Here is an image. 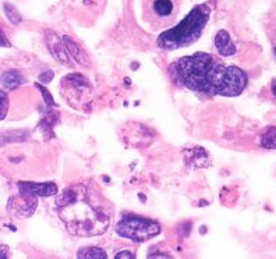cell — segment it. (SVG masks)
<instances>
[{
  "label": "cell",
  "instance_id": "6da1fadb",
  "mask_svg": "<svg viewBox=\"0 0 276 259\" xmlns=\"http://www.w3.org/2000/svg\"><path fill=\"white\" fill-rule=\"evenodd\" d=\"M169 73L177 85L208 96H238L248 82L241 68L220 64L202 52L179 59L170 66Z\"/></svg>",
  "mask_w": 276,
  "mask_h": 259
},
{
  "label": "cell",
  "instance_id": "7a4b0ae2",
  "mask_svg": "<svg viewBox=\"0 0 276 259\" xmlns=\"http://www.w3.org/2000/svg\"><path fill=\"white\" fill-rule=\"evenodd\" d=\"M56 206L59 217L70 234L95 237L106 233L110 226V204L84 184L64 188L57 198Z\"/></svg>",
  "mask_w": 276,
  "mask_h": 259
},
{
  "label": "cell",
  "instance_id": "3957f363",
  "mask_svg": "<svg viewBox=\"0 0 276 259\" xmlns=\"http://www.w3.org/2000/svg\"><path fill=\"white\" fill-rule=\"evenodd\" d=\"M209 14H211V9L208 7V5L195 6L182 20V23H179L168 31L162 32L158 37L157 45L163 50H177L180 48H187L201 37L209 20Z\"/></svg>",
  "mask_w": 276,
  "mask_h": 259
},
{
  "label": "cell",
  "instance_id": "277c9868",
  "mask_svg": "<svg viewBox=\"0 0 276 259\" xmlns=\"http://www.w3.org/2000/svg\"><path fill=\"white\" fill-rule=\"evenodd\" d=\"M114 230L123 238L131 240L134 242H144V241L157 237L161 233V226L159 223L154 222V220L128 216V217L121 219L116 224Z\"/></svg>",
  "mask_w": 276,
  "mask_h": 259
},
{
  "label": "cell",
  "instance_id": "5b68a950",
  "mask_svg": "<svg viewBox=\"0 0 276 259\" xmlns=\"http://www.w3.org/2000/svg\"><path fill=\"white\" fill-rule=\"evenodd\" d=\"M38 206V198L32 197V195H27V194H21L14 195L10 198L9 204H7V210L10 212V215L19 219H25L34 215V212Z\"/></svg>",
  "mask_w": 276,
  "mask_h": 259
},
{
  "label": "cell",
  "instance_id": "8992f818",
  "mask_svg": "<svg viewBox=\"0 0 276 259\" xmlns=\"http://www.w3.org/2000/svg\"><path fill=\"white\" fill-rule=\"evenodd\" d=\"M46 45H48V49H49L50 55L55 57V60L71 67L70 55L67 49H66V46H64L63 38L59 37L55 31L48 30L46 31Z\"/></svg>",
  "mask_w": 276,
  "mask_h": 259
},
{
  "label": "cell",
  "instance_id": "52a82bcc",
  "mask_svg": "<svg viewBox=\"0 0 276 259\" xmlns=\"http://www.w3.org/2000/svg\"><path fill=\"white\" fill-rule=\"evenodd\" d=\"M19 192L21 194H27V195H32V197H53L59 192V188L55 183H30V181H20Z\"/></svg>",
  "mask_w": 276,
  "mask_h": 259
},
{
  "label": "cell",
  "instance_id": "ba28073f",
  "mask_svg": "<svg viewBox=\"0 0 276 259\" xmlns=\"http://www.w3.org/2000/svg\"><path fill=\"white\" fill-rule=\"evenodd\" d=\"M176 13V0H151V14L157 20H172Z\"/></svg>",
  "mask_w": 276,
  "mask_h": 259
},
{
  "label": "cell",
  "instance_id": "9c48e42d",
  "mask_svg": "<svg viewBox=\"0 0 276 259\" xmlns=\"http://www.w3.org/2000/svg\"><path fill=\"white\" fill-rule=\"evenodd\" d=\"M215 46H216V49L219 52V55H222L223 57H230V56H233L237 52V49H236V46H234V43L232 41V38L229 35V32L225 31V30H220L216 34V37H215Z\"/></svg>",
  "mask_w": 276,
  "mask_h": 259
},
{
  "label": "cell",
  "instance_id": "30bf717a",
  "mask_svg": "<svg viewBox=\"0 0 276 259\" xmlns=\"http://www.w3.org/2000/svg\"><path fill=\"white\" fill-rule=\"evenodd\" d=\"M63 42H64V46H66V49L69 52V55L74 59L75 62L78 63L80 66H82V67H89V59L85 55V52L69 35H64L63 37Z\"/></svg>",
  "mask_w": 276,
  "mask_h": 259
},
{
  "label": "cell",
  "instance_id": "8fae6325",
  "mask_svg": "<svg viewBox=\"0 0 276 259\" xmlns=\"http://www.w3.org/2000/svg\"><path fill=\"white\" fill-rule=\"evenodd\" d=\"M25 80L23 78V75L17 73V71H5L3 74H2V88H5L6 91L9 89H13V88H16V86L21 85V84H24Z\"/></svg>",
  "mask_w": 276,
  "mask_h": 259
},
{
  "label": "cell",
  "instance_id": "7c38bea8",
  "mask_svg": "<svg viewBox=\"0 0 276 259\" xmlns=\"http://www.w3.org/2000/svg\"><path fill=\"white\" fill-rule=\"evenodd\" d=\"M78 259H106L107 255L103 249L98 247H85L78 249L77 252Z\"/></svg>",
  "mask_w": 276,
  "mask_h": 259
},
{
  "label": "cell",
  "instance_id": "4fadbf2b",
  "mask_svg": "<svg viewBox=\"0 0 276 259\" xmlns=\"http://www.w3.org/2000/svg\"><path fill=\"white\" fill-rule=\"evenodd\" d=\"M193 165L195 167H207L211 165V161H209V156L202 148H195L193 151Z\"/></svg>",
  "mask_w": 276,
  "mask_h": 259
},
{
  "label": "cell",
  "instance_id": "5bb4252c",
  "mask_svg": "<svg viewBox=\"0 0 276 259\" xmlns=\"http://www.w3.org/2000/svg\"><path fill=\"white\" fill-rule=\"evenodd\" d=\"M261 145L266 149H276V127H272L263 134Z\"/></svg>",
  "mask_w": 276,
  "mask_h": 259
},
{
  "label": "cell",
  "instance_id": "9a60e30c",
  "mask_svg": "<svg viewBox=\"0 0 276 259\" xmlns=\"http://www.w3.org/2000/svg\"><path fill=\"white\" fill-rule=\"evenodd\" d=\"M3 9H5V14H6V17L10 21H12L13 24H20L21 21H23V17H21V14L17 12V9L14 6H12L10 3H3Z\"/></svg>",
  "mask_w": 276,
  "mask_h": 259
},
{
  "label": "cell",
  "instance_id": "2e32d148",
  "mask_svg": "<svg viewBox=\"0 0 276 259\" xmlns=\"http://www.w3.org/2000/svg\"><path fill=\"white\" fill-rule=\"evenodd\" d=\"M0 99H2V103H0V120L6 117L7 109H9V99H7L6 93L3 92L2 89V93H0Z\"/></svg>",
  "mask_w": 276,
  "mask_h": 259
},
{
  "label": "cell",
  "instance_id": "e0dca14e",
  "mask_svg": "<svg viewBox=\"0 0 276 259\" xmlns=\"http://www.w3.org/2000/svg\"><path fill=\"white\" fill-rule=\"evenodd\" d=\"M35 86H37L38 89L41 91V93H42V96H44L45 102H46V105L49 106H56V102H53V98H52V95H50L46 89H45L44 86L41 85V84H35Z\"/></svg>",
  "mask_w": 276,
  "mask_h": 259
},
{
  "label": "cell",
  "instance_id": "ac0fdd59",
  "mask_svg": "<svg viewBox=\"0 0 276 259\" xmlns=\"http://www.w3.org/2000/svg\"><path fill=\"white\" fill-rule=\"evenodd\" d=\"M52 78H53V71H44V73H41L39 74V77H38V80H39V82H42V84H48V82H50L52 81Z\"/></svg>",
  "mask_w": 276,
  "mask_h": 259
},
{
  "label": "cell",
  "instance_id": "d6986e66",
  "mask_svg": "<svg viewBox=\"0 0 276 259\" xmlns=\"http://www.w3.org/2000/svg\"><path fill=\"white\" fill-rule=\"evenodd\" d=\"M116 259H132L135 258L134 256V253L130 252V251H121V252H117L116 253V256H114Z\"/></svg>",
  "mask_w": 276,
  "mask_h": 259
},
{
  "label": "cell",
  "instance_id": "ffe728a7",
  "mask_svg": "<svg viewBox=\"0 0 276 259\" xmlns=\"http://www.w3.org/2000/svg\"><path fill=\"white\" fill-rule=\"evenodd\" d=\"M0 42H2V46H5V48H10L12 45H10V42L7 41L6 38V34L2 31V35H0Z\"/></svg>",
  "mask_w": 276,
  "mask_h": 259
},
{
  "label": "cell",
  "instance_id": "44dd1931",
  "mask_svg": "<svg viewBox=\"0 0 276 259\" xmlns=\"http://www.w3.org/2000/svg\"><path fill=\"white\" fill-rule=\"evenodd\" d=\"M148 258L154 259V258H170L168 253H162V252H158V253H150L148 255Z\"/></svg>",
  "mask_w": 276,
  "mask_h": 259
},
{
  "label": "cell",
  "instance_id": "7402d4cb",
  "mask_svg": "<svg viewBox=\"0 0 276 259\" xmlns=\"http://www.w3.org/2000/svg\"><path fill=\"white\" fill-rule=\"evenodd\" d=\"M0 258H2V259L9 258V256H7V247H6V245H3V247H2V256H0Z\"/></svg>",
  "mask_w": 276,
  "mask_h": 259
},
{
  "label": "cell",
  "instance_id": "603a6c76",
  "mask_svg": "<svg viewBox=\"0 0 276 259\" xmlns=\"http://www.w3.org/2000/svg\"><path fill=\"white\" fill-rule=\"evenodd\" d=\"M272 93L276 96V80L272 81Z\"/></svg>",
  "mask_w": 276,
  "mask_h": 259
}]
</instances>
